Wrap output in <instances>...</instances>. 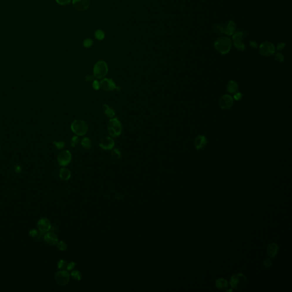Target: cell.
Instances as JSON below:
<instances>
[{
  "label": "cell",
  "instance_id": "3957f363",
  "mask_svg": "<svg viewBox=\"0 0 292 292\" xmlns=\"http://www.w3.org/2000/svg\"><path fill=\"white\" fill-rule=\"evenodd\" d=\"M107 128L109 135L114 138L119 136L122 131L121 124L117 118H111L107 123Z\"/></svg>",
  "mask_w": 292,
  "mask_h": 292
},
{
  "label": "cell",
  "instance_id": "484cf974",
  "mask_svg": "<svg viewBox=\"0 0 292 292\" xmlns=\"http://www.w3.org/2000/svg\"><path fill=\"white\" fill-rule=\"evenodd\" d=\"M42 233L40 232V231L39 232L38 231H37L36 229H31L30 230V232H29V234H30V236L31 237H33V238H37V237H40V236H41V234Z\"/></svg>",
  "mask_w": 292,
  "mask_h": 292
},
{
  "label": "cell",
  "instance_id": "4dcf8cb0",
  "mask_svg": "<svg viewBox=\"0 0 292 292\" xmlns=\"http://www.w3.org/2000/svg\"><path fill=\"white\" fill-rule=\"evenodd\" d=\"M272 261L269 259H265L263 262V266L265 269H269L272 266Z\"/></svg>",
  "mask_w": 292,
  "mask_h": 292
},
{
  "label": "cell",
  "instance_id": "5bb4252c",
  "mask_svg": "<svg viewBox=\"0 0 292 292\" xmlns=\"http://www.w3.org/2000/svg\"><path fill=\"white\" fill-rule=\"evenodd\" d=\"M278 249L279 248L277 245L274 242H272L269 244L266 248V253L269 257L273 258L277 255Z\"/></svg>",
  "mask_w": 292,
  "mask_h": 292
},
{
  "label": "cell",
  "instance_id": "e0dca14e",
  "mask_svg": "<svg viewBox=\"0 0 292 292\" xmlns=\"http://www.w3.org/2000/svg\"><path fill=\"white\" fill-rule=\"evenodd\" d=\"M215 285L216 288L220 291H224L228 288V283L227 281L222 278L219 279L216 281Z\"/></svg>",
  "mask_w": 292,
  "mask_h": 292
},
{
  "label": "cell",
  "instance_id": "7bdbcfd3",
  "mask_svg": "<svg viewBox=\"0 0 292 292\" xmlns=\"http://www.w3.org/2000/svg\"><path fill=\"white\" fill-rule=\"evenodd\" d=\"M115 90L117 91H120L121 90V87H119V86H117V87H116V89H115Z\"/></svg>",
  "mask_w": 292,
  "mask_h": 292
},
{
  "label": "cell",
  "instance_id": "f35d334b",
  "mask_svg": "<svg viewBox=\"0 0 292 292\" xmlns=\"http://www.w3.org/2000/svg\"><path fill=\"white\" fill-rule=\"evenodd\" d=\"M94 77H94V74H89V75H86V77H85V80H86V81H87V82H91V81L94 80Z\"/></svg>",
  "mask_w": 292,
  "mask_h": 292
},
{
  "label": "cell",
  "instance_id": "9a60e30c",
  "mask_svg": "<svg viewBox=\"0 0 292 292\" xmlns=\"http://www.w3.org/2000/svg\"><path fill=\"white\" fill-rule=\"evenodd\" d=\"M44 240L48 244L54 245L58 242V236L53 232H48L44 236Z\"/></svg>",
  "mask_w": 292,
  "mask_h": 292
},
{
  "label": "cell",
  "instance_id": "60d3db41",
  "mask_svg": "<svg viewBox=\"0 0 292 292\" xmlns=\"http://www.w3.org/2000/svg\"><path fill=\"white\" fill-rule=\"evenodd\" d=\"M14 171H15V172H17V173H20L21 171H22V169H21L20 166H18V165H16V166H14Z\"/></svg>",
  "mask_w": 292,
  "mask_h": 292
},
{
  "label": "cell",
  "instance_id": "b9f144b4",
  "mask_svg": "<svg viewBox=\"0 0 292 292\" xmlns=\"http://www.w3.org/2000/svg\"><path fill=\"white\" fill-rule=\"evenodd\" d=\"M284 46H284V44H283V43H281V44H280V45H278V46H277V49H278V50H282V49H283Z\"/></svg>",
  "mask_w": 292,
  "mask_h": 292
},
{
  "label": "cell",
  "instance_id": "8992f818",
  "mask_svg": "<svg viewBox=\"0 0 292 292\" xmlns=\"http://www.w3.org/2000/svg\"><path fill=\"white\" fill-rule=\"evenodd\" d=\"M72 159L70 152L69 150H63L60 152L57 157V161L60 166L65 167L70 164Z\"/></svg>",
  "mask_w": 292,
  "mask_h": 292
},
{
  "label": "cell",
  "instance_id": "277c9868",
  "mask_svg": "<svg viewBox=\"0 0 292 292\" xmlns=\"http://www.w3.org/2000/svg\"><path fill=\"white\" fill-rule=\"evenodd\" d=\"M71 129L77 136H83L88 131L89 126L85 121L77 119L73 121L71 124Z\"/></svg>",
  "mask_w": 292,
  "mask_h": 292
},
{
  "label": "cell",
  "instance_id": "7c38bea8",
  "mask_svg": "<svg viewBox=\"0 0 292 292\" xmlns=\"http://www.w3.org/2000/svg\"><path fill=\"white\" fill-rule=\"evenodd\" d=\"M233 103V99L232 97L229 95H224L219 100V105L220 107L224 109H229L231 107Z\"/></svg>",
  "mask_w": 292,
  "mask_h": 292
},
{
  "label": "cell",
  "instance_id": "8fae6325",
  "mask_svg": "<svg viewBox=\"0 0 292 292\" xmlns=\"http://www.w3.org/2000/svg\"><path fill=\"white\" fill-rule=\"evenodd\" d=\"M90 4V0H72V5L74 8L78 11L87 10Z\"/></svg>",
  "mask_w": 292,
  "mask_h": 292
},
{
  "label": "cell",
  "instance_id": "83f0119b",
  "mask_svg": "<svg viewBox=\"0 0 292 292\" xmlns=\"http://www.w3.org/2000/svg\"><path fill=\"white\" fill-rule=\"evenodd\" d=\"M57 248L61 251H65L67 249V244L63 241L58 242L57 243Z\"/></svg>",
  "mask_w": 292,
  "mask_h": 292
},
{
  "label": "cell",
  "instance_id": "4fadbf2b",
  "mask_svg": "<svg viewBox=\"0 0 292 292\" xmlns=\"http://www.w3.org/2000/svg\"><path fill=\"white\" fill-rule=\"evenodd\" d=\"M37 227L42 233L49 232L51 227L50 222L47 218H42L37 222Z\"/></svg>",
  "mask_w": 292,
  "mask_h": 292
},
{
  "label": "cell",
  "instance_id": "cb8c5ba5",
  "mask_svg": "<svg viewBox=\"0 0 292 292\" xmlns=\"http://www.w3.org/2000/svg\"><path fill=\"white\" fill-rule=\"evenodd\" d=\"M95 37L98 40H103L105 37V34L103 30H97L95 32Z\"/></svg>",
  "mask_w": 292,
  "mask_h": 292
},
{
  "label": "cell",
  "instance_id": "2e32d148",
  "mask_svg": "<svg viewBox=\"0 0 292 292\" xmlns=\"http://www.w3.org/2000/svg\"><path fill=\"white\" fill-rule=\"evenodd\" d=\"M207 144V139L204 136L200 135L198 136L195 141V146L196 150L203 148Z\"/></svg>",
  "mask_w": 292,
  "mask_h": 292
},
{
  "label": "cell",
  "instance_id": "1f68e13d",
  "mask_svg": "<svg viewBox=\"0 0 292 292\" xmlns=\"http://www.w3.org/2000/svg\"><path fill=\"white\" fill-rule=\"evenodd\" d=\"M67 264L66 261H64L63 260H61L59 262H58V268L60 269H65L67 268Z\"/></svg>",
  "mask_w": 292,
  "mask_h": 292
},
{
  "label": "cell",
  "instance_id": "ee69618b",
  "mask_svg": "<svg viewBox=\"0 0 292 292\" xmlns=\"http://www.w3.org/2000/svg\"><path fill=\"white\" fill-rule=\"evenodd\" d=\"M232 291H233L232 289H230V290H228L227 291V292H232Z\"/></svg>",
  "mask_w": 292,
  "mask_h": 292
},
{
  "label": "cell",
  "instance_id": "f1b7e54d",
  "mask_svg": "<svg viewBox=\"0 0 292 292\" xmlns=\"http://www.w3.org/2000/svg\"><path fill=\"white\" fill-rule=\"evenodd\" d=\"M243 36V34L242 32H237L233 37V40L234 42H240L242 40V38Z\"/></svg>",
  "mask_w": 292,
  "mask_h": 292
},
{
  "label": "cell",
  "instance_id": "d4e9b609",
  "mask_svg": "<svg viewBox=\"0 0 292 292\" xmlns=\"http://www.w3.org/2000/svg\"><path fill=\"white\" fill-rule=\"evenodd\" d=\"M71 276L74 280H76L78 281L81 280V278H82L81 273L78 271H74L71 272Z\"/></svg>",
  "mask_w": 292,
  "mask_h": 292
},
{
  "label": "cell",
  "instance_id": "44dd1931",
  "mask_svg": "<svg viewBox=\"0 0 292 292\" xmlns=\"http://www.w3.org/2000/svg\"><path fill=\"white\" fill-rule=\"evenodd\" d=\"M227 89L228 92L231 94H234L238 90V85L234 81H229L227 85Z\"/></svg>",
  "mask_w": 292,
  "mask_h": 292
},
{
  "label": "cell",
  "instance_id": "9c48e42d",
  "mask_svg": "<svg viewBox=\"0 0 292 292\" xmlns=\"http://www.w3.org/2000/svg\"><path fill=\"white\" fill-rule=\"evenodd\" d=\"M102 89L106 91H111L115 90L117 85L114 81L110 78H103L100 82Z\"/></svg>",
  "mask_w": 292,
  "mask_h": 292
},
{
  "label": "cell",
  "instance_id": "e575fe53",
  "mask_svg": "<svg viewBox=\"0 0 292 292\" xmlns=\"http://www.w3.org/2000/svg\"><path fill=\"white\" fill-rule=\"evenodd\" d=\"M234 45L236 48H237L238 49L240 50H244V45L242 43V42H234Z\"/></svg>",
  "mask_w": 292,
  "mask_h": 292
},
{
  "label": "cell",
  "instance_id": "d6a6232c",
  "mask_svg": "<svg viewBox=\"0 0 292 292\" xmlns=\"http://www.w3.org/2000/svg\"><path fill=\"white\" fill-rule=\"evenodd\" d=\"M92 88L95 90H99V89L101 88V86H100V82L98 81V80H94L93 82H92Z\"/></svg>",
  "mask_w": 292,
  "mask_h": 292
},
{
  "label": "cell",
  "instance_id": "ffe728a7",
  "mask_svg": "<svg viewBox=\"0 0 292 292\" xmlns=\"http://www.w3.org/2000/svg\"><path fill=\"white\" fill-rule=\"evenodd\" d=\"M102 108H103V110L104 111V114L106 115V116L107 117L110 118V119L114 118V116L115 115V111L109 105H107L106 104H104L102 106Z\"/></svg>",
  "mask_w": 292,
  "mask_h": 292
},
{
  "label": "cell",
  "instance_id": "8d00e7d4",
  "mask_svg": "<svg viewBox=\"0 0 292 292\" xmlns=\"http://www.w3.org/2000/svg\"><path fill=\"white\" fill-rule=\"evenodd\" d=\"M275 58L279 62H282L283 60V56L280 53H276L275 55Z\"/></svg>",
  "mask_w": 292,
  "mask_h": 292
},
{
  "label": "cell",
  "instance_id": "30bf717a",
  "mask_svg": "<svg viewBox=\"0 0 292 292\" xmlns=\"http://www.w3.org/2000/svg\"><path fill=\"white\" fill-rule=\"evenodd\" d=\"M99 145L104 150H110L114 148L115 142L110 136H105L102 138L99 142Z\"/></svg>",
  "mask_w": 292,
  "mask_h": 292
},
{
  "label": "cell",
  "instance_id": "ba28073f",
  "mask_svg": "<svg viewBox=\"0 0 292 292\" xmlns=\"http://www.w3.org/2000/svg\"><path fill=\"white\" fill-rule=\"evenodd\" d=\"M275 51V48L271 43L266 42L262 43L260 46V52L264 57L272 55Z\"/></svg>",
  "mask_w": 292,
  "mask_h": 292
},
{
  "label": "cell",
  "instance_id": "ab89813d",
  "mask_svg": "<svg viewBox=\"0 0 292 292\" xmlns=\"http://www.w3.org/2000/svg\"><path fill=\"white\" fill-rule=\"evenodd\" d=\"M242 95L241 93L240 92H237V93H236L234 95V98L236 99V100H240L241 98H242Z\"/></svg>",
  "mask_w": 292,
  "mask_h": 292
},
{
  "label": "cell",
  "instance_id": "d6986e66",
  "mask_svg": "<svg viewBox=\"0 0 292 292\" xmlns=\"http://www.w3.org/2000/svg\"><path fill=\"white\" fill-rule=\"evenodd\" d=\"M59 176L62 180H68L70 178V171L66 168H62L59 172Z\"/></svg>",
  "mask_w": 292,
  "mask_h": 292
},
{
  "label": "cell",
  "instance_id": "603a6c76",
  "mask_svg": "<svg viewBox=\"0 0 292 292\" xmlns=\"http://www.w3.org/2000/svg\"><path fill=\"white\" fill-rule=\"evenodd\" d=\"M111 156L114 159L118 160L121 158V151L118 148H114L111 152Z\"/></svg>",
  "mask_w": 292,
  "mask_h": 292
},
{
  "label": "cell",
  "instance_id": "ac0fdd59",
  "mask_svg": "<svg viewBox=\"0 0 292 292\" xmlns=\"http://www.w3.org/2000/svg\"><path fill=\"white\" fill-rule=\"evenodd\" d=\"M235 29H236V26H235L234 23L233 21H230L227 24V25L225 27L223 31H224V33H225L229 36H231L234 33Z\"/></svg>",
  "mask_w": 292,
  "mask_h": 292
},
{
  "label": "cell",
  "instance_id": "74e56055",
  "mask_svg": "<svg viewBox=\"0 0 292 292\" xmlns=\"http://www.w3.org/2000/svg\"><path fill=\"white\" fill-rule=\"evenodd\" d=\"M75 266V263L74 262H70L69 264H67V269L68 271H71V270H72Z\"/></svg>",
  "mask_w": 292,
  "mask_h": 292
},
{
  "label": "cell",
  "instance_id": "f546056e",
  "mask_svg": "<svg viewBox=\"0 0 292 292\" xmlns=\"http://www.w3.org/2000/svg\"><path fill=\"white\" fill-rule=\"evenodd\" d=\"M94 43V42L92 39L91 38H87L86 40H85L84 41H83V46L86 48H89L91 47L92 46Z\"/></svg>",
  "mask_w": 292,
  "mask_h": 292
},
{
  "label": "cell",
  "instance_id": "4316f807",
  "mask_svg": "<svg viewBox=\"0 0 292 292\" xmlns=\"http://www.w3.org/2000/svg\"><path fill=\"white\" fill-rule=\"evenodd\" d=\"M79 142H80V140H79L78 137L77 136H74L71 139V146L72 147H77L78 145Z\"/></svg>",
  "mask_w": 292,
  "mask_h": 292
},
{
  "label": "cell",
  "instance_id": "7a4b0ae2",
  "mask_svg": "<svg viewBox=\"0 0 292 292\" xmlns=\"http://www.w3.org/2000/svg\"><path fill=\"white\" fill-rule=\"evenodd\" d=\"M232 40L228 37L219 38L215 43V48L217 52L222 54H227L231 48Z\"/></svg>",
  "mask_w": 292,
  "mask_h": 292
},
{
  "label": "cell",
  "instance_id": "836d02e7",
  "mask_svg": "<svg viewBox=\"0 0 292 292\" xmlns=\"http://www.w3.org/2000/svg\"><path fill=\"white\" fill-rule=\"evenodd\" d=\"M53 143H54V145L55 146V147L58 149H62L65 146V143L64 141H54Z\"/></svg>",
  "mask_w": 292,
  "mask_h": 292
},
{
  "label": "cell",
  "instance_id": "d590c367",
  "mask_svg": "<svg viewBox=\"0 0 292 292\" xmlns=\"http://www.w3.org/2000/svg\"><path fill=\"white\" fill-rule=\"evenodd\" d=\"M57 3L60 5H67L71 2V0H55Z\"/></svg>",
  "mask_w": 292,
  "mask_h": 292
},
{
  "label": "cell",
  "instance_id": "52a82bcc",
  "mask_svg": "<svg viewBox=\"0 0 292 292\" xmlns=\"http://www.w3.org/2000/svg\"><path fill=\"white\" fill-rule=\"evenodd\" d=\"M55 280L58 285H66L70 281V274L66 271H61L55 274Z\"/></svg>",
  "mask_w": 292,
  "mask_h": 292
},
{
  "label": "cell",
  "instance_id": "6da1fadb",
  "mask_svg": "<svg viewBox=\"0 0 292 292\" xmlns=\"http://www.w3.org/2000/svg\"><path fill=\"white\" fill-rule=\"evenodd\" d=\"M230 285L236 290H242L247 285V277L242 273H235L230 279Z\"/></svg>",
  "mask_w": 292,
  "mask_h": 292
},
{
  "label": "cell",
  "instance_id": "7402d4cb",
  "mask_svg": "<svg viewBox=\"0 0 292 292\" xmlns=\"http://www.w3.org/2000/svg\"><path fill=\"white\" fill-rule=\"evenodd\" d=\"M81 144L83 148L86 150H90L92 147V142L91 141L90 139L87 137L83 138L81 140Z\"/></svg>",
  "mask_w": 292,
  "mask_h": 292
},
{
  "label": "cell",
  "instance_id": "5b68a950",
  "mask_svg": "<svg viewBox=\"0 0 292 292\" xmlns=\"http://www.w3.org/2000/svg\"><path fill=\"white\" fill-rule=\"evenodd\" d=\"M108 70L107 63L103 60H99L94 66L93 74L96 78L102 80L106 77Z\"/></svg>",
  "mask_w": 292,
  "mask_h": 292
}]
</instances>
